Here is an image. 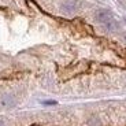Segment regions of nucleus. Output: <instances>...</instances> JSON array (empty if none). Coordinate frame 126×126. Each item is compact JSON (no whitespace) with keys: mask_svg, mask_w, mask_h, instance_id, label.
Listing matches in <instances>:
<instances>
[{"mask_svg":"<svg viewBox=\"0 0 126 126\" xmlns=\"http://www.w3.org/2000/svg\"><path fill=\"white\" fill-rule=\"evenodd\" d=\"M44 104H56V101H52V100L51 101H44Z\"/></svg>","mask_w":126,"mask_h":126,"instance_id":"20e7f679","label":"nucleus"},{"mask_svg":"<svg viewBox=\"0 0 126 126\" xmlns=\"http://www.w3.org/2000/svg\"><path fill=\"white\" fill-rule=\"evenodd\" d=\"M3 104H4V106H11V104H13V99L8 97V96L3 97Z\"/></svg>","mask_w":126,"mask_h":126,"instance_id":"7ed1b4c3","label":"nucleus"},{"mask_svg":"<svg viewBox=\"0 0 126 126\" xmlns=\"http://www.w3.org/2000/svg\"><path fill=\"white\" fill-rule=\"evenodd\" d=\"M0 126H4V119L3 118H0Z\"/></svg>","mask_w":126,"mask_h":126,"instance_id":"39448f33","label":"nucleus"},{"mask_svg":"<svg viewBox=\"0 0 126 126\" xmlns=\"http://www.w3.org/2000/svg\"><path fill=\"white\" fill-rule=\"evenodd\" d=\"M78 7H79V3L77 0H64L60 4V10L64 14H74L78 10Z\"/></svg>","mask_w":126,"mask_h":126,"instance_id":"f03ea898","label":"nucleus"},{"mask_svg":"<svg viewBox=\"0 0 126 126\" xmlns=\"http://www.w3.org/2000/svg\"><path fill=\"white\" fill-rule=\"evenodd\" d=\"M96 21L110 32H114L118 29V23L115 22V19L112 18V14L108 10H99L96 13Z\"/></svg>","mask_w":126,"mask_h":126,"instance_id":"f257e3e1","label":"nucleus"}]
</instances>
